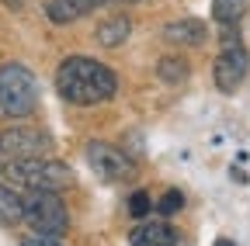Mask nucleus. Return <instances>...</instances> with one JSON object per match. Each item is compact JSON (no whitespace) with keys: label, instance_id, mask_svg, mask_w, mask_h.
<instances>
[{"label":"nucleus","instance_id":"20e7f679","mask_svg":"<svg viewBox=\"0 0 250 246\" xmlns=\"http://www.w3.org/2000/svg\"><path fill=\"white\" fill-rule=\"evenodd\" d=\"M21 219L31 226L35 236H62L70 229V215L66 205L59 201L56 191H28V198H21Z\"/></svg>","mask_w":250,"mask_h":246},{"label":"nucleus","instance_id":"a211bd4d","mask_svg":"<svg viewBox=\"0 0 250 246\" xmlns=\"http://www.w3.org/2000/svg\"><path fill=\"white\" fill-rule=\"evenodd\" d=\"M215 246H233V243L229 239H215Z\"/></svg>","mask_w":250,"mask_h":246},{"label":"nucleus","instance_id":"0eeeda50","mask_svg":"<svg viewBox=\"0 0 250 246\" xmlns=\"http://www.w3.org/2000/svg\"><path fill=\"white\" fill-rule=\"evenodd\" d=\"M247 70H250V56H247L243 45L223 49V52H219V59H215V70H212L215 87L223 90V94H233V90L247 80Z\"/></svg>","mask_w":250,"mask_h":246},{"label":"nucleus","instance_id":"f257e3e1","mask_svg":"<svg viewBox=\"0 0 250 246\" xmlns=\"http://www.w3.org/2000/svg\"><path fill=\"white\" fill-rule=\"evenodd\" d=\"M56 87H59V97L70 101V104H101V101L115 97L118 80L104 63H98V59L70 56V59L59 63Z\"/></svg>","mask_w":250,"mask_h":246},{"label":"nucleus","instance_id":"9d476101","mask_svg":"<svg viewBox=\"0 0 250 246\" xmlns=\"http://www.w3.org/2000/svg\"><path fill=\"white\" fill-rule=\"evenodd\" d=\"M129 32H132V21L125 18V14H115V18H108V21L98 24L94 38H98L104 49H115V45H122L125 38H129Z\"/></svg>","mask_w":250,"mask_h":246},{"label":"nucleus","instance_id":"f3484780","mask_svg":"<svg viewBox=\"0 0 250 246\" xmlns=\"http://www.w3.org/2000/svg\"><path fill=\"white\" fill-rule=\"evenodd\" d=\"M21 246H62L56 236H28V239H21Z\"/></svg>","mask_w":250,"mask_h":246},{"label":"nucleus","instance_id":"6e6552de","mask_svg":"<svg viewBox=\"0 0 250 246\" xmlns=\"http://www.w3.org/2000/svg\"><path fill=\"white\" fill-rule=\"evenodd\" d=\"M129 243L132 246H174L177 243V232L167 222H139L129 232Z\"/></svg>","mask_w":250,"mask_h":246},{"label":"nucleus","instance_id":"f8f14e48","mask_svg":"<svg viewBox=\"0 0 250 246\" xmlns=\"http://www.w3.org/2000/svg\"><path fill=\"white\" fill-rule=\"evenodd\" d=\"M156 73H160L164 83H184V80H188V59H181V56H164L160 63H156Z\"/></svg>","mask_w":250,"mask_h":246},{"label":"nucleus","instance_id":"1a4fd4ad","mask_svg":"<svg viewBox=\"0 0 250 246\" xmlns=\"http://www.w3.org/2000/svg\"><path fill=\"white\" fill-rule=\"evenodd\" d=\"M205 24L195 21V18H181V21H170L164 28V38L167 42H177V45H202L205 42Z\"/></svg>","mask_w":250,"mask_h":246},{"label":"nucleus","instance_id":"dca6fc26","mask_svg":"<svg viewBox=\"0 0 250 246\" xmlns=\"http://www.w3.org/2000/svg\"><path fill=\"white\" fill-rule=\"evenodd\" d=\"M149 208H153V201H149V194H146V191H136V194L129 198V211L136 215V219H146Z\"/></svg>","mask_w":250,"mask_h":246},{"label":"nucleus","instance_id":"2eb2a0df","mask_svg":"<svg viewBox=\"0 0 250 246\" xmlns=\"http://www.w3.org/2000/svg\"><path fill=\"white\" fill-rule=\"evenodd\" d=\"M181 205H184V194L181 191H167L160 201H156V211H160V215H174V211H181Z\"/></svg>","mask_w":250,"mask_h":246},{"label":"nucleus","instance_id":"423d86ee","mask_svg":"<svg viewBox=\"0 0 250 246\" xmlns=\"http://www.w3.org/2000/svg\"><path fill=\"white\" fill-rule=\"evenodd\" d=\"M49 149H52V139L42 129H31V125H14L0 135V156H7V160L45 156Z\"/></svg>","mask_w":250,"mask_h":246},{"label":"nucleus","instance_id":"9b49d317","mask_svg":"<svg viewBox=\"0 0 250 246\" xmlns=\"http://www.w3.org/2000/svg\"><path fill=\"white\" fill-rule=\"evenodd\" d=\"M94 4H98V0H49L45 11H49V18L56 24H66V21H77V18L90 14Z\"/></svg>","mask_w":250,"mask_h":246},{"label":"nucleus","instance_id":"6ab92c4d","mask_svg":"<svg viewBox=\"0 0 250 246\" xmlns=\"http://www.w3.org/2000/svg\"><path fill=\"white\" fill-rule=\"evenodd\" d=\"M0 167H4V156H0Z\"/></svg>","mask_w":250,"mask_h":246},{"label":"nucleus","instance_id":"4468645a","mask_svg":"<svg viewBox=\"0 0 250 246\" xmlns=\"http://www.w3.org/2000/svg\"><path fill=\"white\" fill-rule=\"evenodd\" d=\"M212 14L219 24H236L247 14V0H212Z\"/></svg>","mask_w":250,"mask_h":246},{"label":"nucleus","instance_id":"f03ea898","mask_svg":"<svg viewBox=\"0 0 250 246\" xmlns=\"http://www.w3.org/2000/svg\"><path fill=\"white\" fill-rule=\"evenodd\" d=\"M0 177L18 184V188H28V191H59L73 180L70 167L59 163V160H49V156H31V160H11L0 167Z\"/></svg>","mask_w":250,"mask_h":246},{"label":"nucleus","instance_id":"39448f33","mask_svg":"<svg viewBox=\"0 0 250 246\" xmlns=\"http://www.w3.org/2000/svg\"><path fill=\"white\" fill-rule=\"evenodd\" d=\"M87 163L101 180H132L136 177V160L111 142H90L87 146Z\"/></svg>","mask_w":250,"mask_h":246},{"label":"nucleus","instance_id":"ddd939ff","mask_svg":"<svg viewBox=\"0 0 250 246\" xmlns=\"http://www.w3.org/2000/svg\"><path fill=\"white\" fill-rule=\"evenodd\" d=\"M21 222V198L0 184V226H18Z\"/></svg>","mask_w":250,"mask_h":246},{"label":"nucleus","instance_id":"7ed1b4c3","mask_svg":"<svg viewBox=\"0 0 250 246\" xmlns=\"http://www.w3.org/2000/svg\"><path fill=\"white\" fill-rule=\"evenodd\" d=\"M39 104V80L28 66L7 63L0 66V111L11 118H24Z\"/></svg>","mask_w":250,"mask_h":246}]
</instances>
